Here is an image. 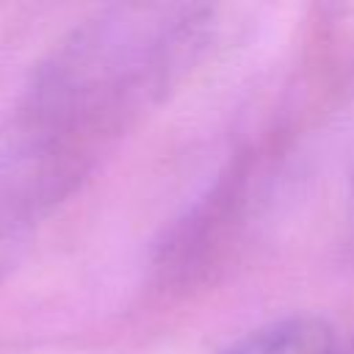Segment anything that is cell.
Instances as JSON below:
<instances>
[{
    "instance_id": "6da1fadb",
    "label": "cell",
    "mask_w": 354,
    "mask_h": 354,
    "mask_svg": "<svg viewBox=\"0 0 354 354\" xmlns=\"http://www.w3.org/2000/svg\"><path fill=\"white\" fill-rule=\"evenodd\" d=\"M221 354H337V340L324 318L290 315L249 332Z\"/></svg>"
},
{
    "instance_id": "7a4b0ae2",
    "label": "cell",
    "mask_w": 354,
    "mask_h": 354,
    "mask_svg": "<svg viewBox=\"0 0 354 354\" xmlns=\"http://www.w3.org/2000/svg\"><path fill=\"white\" fill-rule=\"evenodd\" d=\"M351 354H354V351H351Z\"/></svg>"
}]
</instances>
